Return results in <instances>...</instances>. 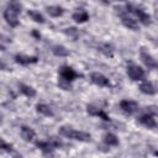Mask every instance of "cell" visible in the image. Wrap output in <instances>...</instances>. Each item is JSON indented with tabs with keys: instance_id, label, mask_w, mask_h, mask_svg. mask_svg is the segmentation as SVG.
<instances>
[{
	"instance_id": "obj_1",
	"label": "cell",
	"mask_w": 158,
	"mask_h": 158,
	"mask_svg": "<svg viewBox=\"0 0 158 158\" xmlns=\"http://www.w3.org/2000/svg\"><path fill=\"white\" fill-rule=\"evenodd\" d=\"M58 132L60 136L69 138V139H74V141H79V142H90L91 141V136L88 132L78 131L69 126H60Z\"/></svg>"
},
{
	"instance_id": "obj_2",
	"label": "cell",
	"mask_w": 158,
	"mask_h": 158,
	"mask_svg": "<svg viewBox=\"0 0 158 158\" xmlns=\"http://www.w3.org/2000/svg\"><path fill=\"white\" fill-rule=\"evenodd\" d=\"M36 147L38 149H41L43 153H52L56 148L60 147V141L59 139H56V138H51V139H46V141H36L35 142Z\"/></svg>"
},
{
	"instance_id": "obj_3",
	"label": "cell",
	"mask_w": 158,
	"mask_h": 158,
	"mask_svg": "<svg viewBox=\"0 0 158 158\" xmlns=\"http://www.w3.org/2000/svg\"><path fill=\"white\" fill-rule=\"evenodd\" d=\"M125 9H126L127 12H133V14L137 16L138 21H139L142 25H144V26L151 25V22H152V21H151V16H149L144 10H142L141 7H136V6L131 5V4H128Z\"/></svg>"
},
{
	"instance_id": "obj_4",
	"label": "cell",
	"mask_w": 158,
	"mask_h": 158,
	"mask_svg": "<svg viewBox=\"0 0 158 158\" xmlns=\"http://www.w3.org/2000/svg\"><path fill=\"white\" fill-rule=\"evenodd\" d=\"M126 73L128 75V78L133 81H142L144 79V69H142L139 65L137 64H128L126 67Z\"/></svg>"
},
{
	"instance_id": "obj_5",
	"label": "cell",
	"mask_w": 158,
	"mask_h": 158,
	"mask_svg": "<svg viewBox=\"0 0 158 158\" xmlns=\"http://www.w3.org/2000/svg\"><path fill=\"white\" fill-rule=\"evenodd\" d=\"M58 73H59V78H62V79H64L67 81H70V83L74 81L79 77V74L72 67H69V65H62L59 68Z\"/></svg>"
},
{
	"instance_id": "obj_6",
	"label": "cell",
	"mask_w": 158,
	"mask_h": 158,
	"mask_svg": "<svg viewBox=\"0 0 158 158\" xmlns=\"http://www.w3.org/2000/svg\"><path fill=\"white\" fill-rule=\"evenodd\" d=\"M2 16H4V20L6 21V23L10 27H17L19 26V14L12 11L11 9L6 7L2 12Z\"/></svg>"
},
{
	"instance_id": "obj_7",
	"label": "cell",
	"mask_w": 158,
	"mask_h": 158,
	"mask_svg": "<svg viewBox=\"0 0 158 158\" xmlns=\"http://www.w3.org/2000/svg\"><path fill=\"white\" fill-rule=\"evenodd\" d=\"M90 81L98 86H101V88L110 86V80L102 73H99V72H93L90 74Z\"/></svg>"
},
{
	"instance_id": "obj_8",
	"label": "cell",
	"mask_w": 158,
	"mask_h": 158,
	"mask_svg": "<svg viewBox=\"0 0 158 158\" xmlns=\"http://www.w3.org/2000/svg\"><path fill=\"white\" fill-rule=\"evenodd\" d=\"M120 109L126 114V115H133L138 110V104L133 100H121L120 101Z\"/></svg>"
},
{
	"instance_id": "obj_9",
	"label": "cell",
	"mask_w": 158,
	"mask_h": 158,
	"mask_svg": "<svg viewBox=\"0 0 158 158\" xmlns=\"http://www.w3.org/2000/svg\"><path fill=\"white\" fill-rule=\"evenodd\" d=\"M137 121H138L142 126H144V127H147V128H149V130H151V128H154V127L157 126V121H156L154 116L151 115V114H148V112H144V114H142L141 116H138Z\"/></svg>"
},
{
	"instance_id": "obj_10",
	"label": "cell",
	"mask_w": 158,
	"mask_h": 158,
	"mask_svg": "<svg viewBox=\"0 0 158 158\" xmlns=\"http://www.w3.org/2000/svg\"><path fill=\"white\" fill-rule=\"evenodd\" d=\"M139 58H141L142 63H143L148 69L157 68V65H158V62H157L148 52H146L144 49H141V52H139Z\"/></svg>"
},
{
	"instance_id": "obj_11",
	"label": "cell",
	"mask_w": 158,
	"mask_h": 158,
	"mask_svg": "<svg viewBox=\"0 0 158 158\" xmlns=\"http://www.w3.org/2000/svg\"><path fill=\"white\" fill-rule=\"evenodd\" d=\"M86 111H88V114H89L90 116H98L99 118H101V120H104V121H110V120H111L110 116H109L102 109L96 107V106H94V105H88V106H86Z\"/></svg>"
},
{
	"instance_id": "obj_12",
	"label": "cell",
	"mask_w": 158,
	"mask_h": 158,
	"mask_svg": "<svg viewBox=\"0 0 158 158\" xmlns=\"http://www.w3.org/2000/svg\"><path fill=\"white\" fill-rule=\"evenodd\" d=\"M139 91L146 95H156L158 93V86L154 85L152 81L142 80V83L139 84Z\"/></svg>"
},
{
	"instance_id": "obj_13",
	"label": "cell",
	"mask_w": 158,
	"mask_h": 158,
	"mask_svg": "<svg viewBox=\"0 0 158 158\" xmlns=\"http://www.w3.org/2000/svg\"><path fill=\"white\" fill-rule=\"evenodd\" d=\"M14 59H15V62L17 64H21V65H28V64H32V63H37L38 62V57H36V56L31 57V56L20 54V53L15 54Z\"/></svg>"
},
{
	"instance_id": "obj_14",
	"label": "cell",
	"mask_w": 158,
	"mask_h": 158,
	"mask_svg": "<svg viewBox=\"0 0 158 158\" xmlns=\"http://www.w3.org/2000/svg\"><path fill=\"white\" fill-rule=\"evenodd\" d=\"M19 91L25 95L26 98H30V99H33L36 98L37 93H36V89H33L31 85H27V84H23V83H19Z\"/></svg>"
},
{
	"instance_id": "obj_15",
	"label": "cell",
	"mask_w": 158,
	"mask_h": 158,
	"mask_svg": "<svg viewBox=\"0 0 158 158\" xmlns=\"http://www.w3.org/2000/svg\"><path fill=\"white\" fill-rule=\"evenodd\" d=\"M20 132H21V137H22L23 141H26V142H32V141L36 138V132H35V130L31 128V127H28V126H21Z\"/></svg>"
},
{
	"instance_id": "obj_16",
	"label": "cell",
	"mask_w": 158,
	"mask_h": 158,
	"mask_svg": "<svg viewBox=\"0 0 158 158\" xmlns=\"http://www.w3.org/2000/svg\"><path fill=\"white\" fill-rule=\"evenodd\" d=\"M121 23H122L126 28H128V30H132V31H138V30H139L138 22H137L135 19H132V17H130V16H127V15H125V16L121 17Z\"/></svg>"
},
{
	"instance_id": "obj_17",
	"label": "cell",
	"mask_w": 158,
	"mask_h": 158,
	"mask_svg": "<svg viewBox=\"0 0 158 158\" xmlns=\"http://www.w3.org/2000/svg\"><path fill=\"white\" fill-rule=\"evenodd\" d=\"M36 111L40 114V115H43V116H47V117H52L54 115L52 107L47 104H37L36 105Z\"/></svg>"
},
{
	"instance_id": "obj_18",
	"label": "cell",
	"mask_w": 158,
	"mask_h": 158,
	"mask_svg": "<svg viewBox=\"0 0 158 158\" xmlns=\"http://www.w3.org/2000/svg\"><path fill=\"white\" fill-rule=\"evenodd\" d=\"M98 51L100 52V53H102L104 56H106V57H109V58H112L114 57V47L111 46V44H109V43H100V44H98Z\"/></svg>"
},
{
	"instance_id": "obj_19",
	"label": "cell",
	"mask_w": 158,
	"mask_h": 158,
	"mask_svg": "<svg viewBox=\"0 0 158 158\" xmlns=\"http://www.w3.org/2000/svg\"><path fill=\"white\" fill-rule=\"evenodd\" d=\"M102 141L106 146H110V147H116L118 144V138L115 133H111V132H106L102 137Z\"/></svg>"
},
{
	"instance_id": "obj_20",
	"label": "cell",
	"mask_w": 158,
	"mask_h": 158,
	"mask_svg": "<svg viewBox=\"0 0 158 158\" xmlns=\"http://www.w3.org/2000/svg\"><path fill=\"white\" fill-rule=\"evenodd\" d=\"M46 11L52 17H59L64 14V9L62 6H58V5H49L46 7Z\"/></svg>"
},
{
	"instance_id": "obj_21",
	"label": "cell",
	"mask_w": 158,
	"mask_h": 158,
	"mask_svg": "<svg viewBox=\"0 0 158 158\" xmlns=\"http://www.w3.org/2000/svg\"><path fill=\"white\" fill-rule=\"evenodd\" d=\"M52 53H53L56 57H60V58L68 57V56L70 54L69 51L67 49V47H64L63 44H54V46L52 47Z\"/></svg>"
},
{
	"instance_id": "obj_22",
	"label": "cell",
	"mask_w": 158,
	"mask_h": 158,
	"mask_svg": "<svg viewBox=\"0 0 158 158\" xmlns=\"http://www.w3.org/2000/svg\"><path fill=\"white\" fill-rule=\"evenodd\" d=\"M72 19H73L77 23H84V22H86V21L89 20V14H88L86 11H84V10L77 11V12H74V14L72 15Z\"/></svg>"
},
{
	"instance_id": "obj_23",
	"label": "cell",
	"mask_w": 158,
	"mask_h": 158,
	"mask_svg": "<svg viewBox=\"0 0 158 158\" xmlns=\"http://www.w3.org/2000/svg\"><path fill=\"white\" fill-rule=\"evenodd\" d=\"M27 15L30 16L31 20H33L37 23H44V21H46L44 20V16L40 11H37V10H28L27 11Z\"/></svg>"
},
{
	"instance_id": "obj_24",
	"label": "cell",
	"mask_w": 158,
	"mask_h": 158,
	"mask_svg": "<svg viewBox=\"0 0 158 158\" xmlns=\"http://www.w3.org/2000/svg\"><path fill=\"white\" fill-rule=\"evenodd\" d=\"M7 7L11 9L12 11H15L16 14H21V11H22V5H21L20 0H9Z\"/></svg>"
},
{
	"instance_id": "obj_25",
	"label": "cell",
	"mask_w": 158,
	"mask_h": 158,
	"mask_svg": "<svg viewBox=\"0 0 158 158\" xmlns=\"http://www.w3.org/2000/svg\"><path fill=\"white\" fill-rule=\"evenodd\" d=\"M64 33H65L67 36L72 37L73 40H77L78 36H79V32H78V30H77L75 27H68V28H65V30H64Z\"/></svg>"
},
{
	"instance_id": "obj_26",
	"label": "cell",
	"mask_w": 158,
	"mask_h": 158,
	"mask_svg": "<svg viewBox=\"0 0 158 158\" xmlns=\"http://www.w3.org/2000/svg\"><path fill=\"white\" fill-rule=\"evenodd\" d=\"M58 86L60 88V89H63V90H70L72 89V83L70 81H67V80H64V79H62V78H59L58 79Z\"/></svg>"
},
{
	"instance_id": "obj_27",
	"label": "cell",
	"mask_w": 158,
	"mask_h": 158,
	"mask_svg": "<svg viewBox=\"0 0 158 158\" xmlns=\"http://www.w3.org/2000/svg\"><path fill=\"white\" fill-rule=\"evenodd\" d=\"M1 149L5 151V152H9V153H11V152L14 151V149H12V146L9 144L5 139H1Z\"/></svg>"
},
{
	"instance_id": "obj_28",
	"label": "cell",
	"mask_w": 158,
	"mask_h": 158,
	"mask_svg": "<svg viewBox=\"0 0 158 158\" xmlns=\"http://www.w3.org/2000/svg\"><path fill=\"white\" fill-rule=\"evenodd\" d=\"M146 112L156 116V115H158V107L157 106H148V107H146Z\"/></svg>"
},
{
	"instance_id": "obj_29",
	"label": "cell",
	"mask_w": 158,
	"mask_h": 158,
	"mask_svg": "<svg viewBox=\"0 0 158 158\" xmlns=\"http://www.w3.org/2000/svg\"><path fill=\"white\" fill-rule=\"evenodd\" d=\"M31 36H33L36 40H40V38H41V33H40L38 31H36V30H33V31L31 32Z\"/></svg>"
},
{
	"instance_id": "obj_30",
	"label": "cell",
	"mask_w": 158,
	"mask_h": 158,
	"mask_svg": "<svg viewBox=\"0 0 158 158\" xmlns=\"http://www.w3.org/2000/svg\"><path fill=\"white\" fill-rule=\"evenodd\" d=\"M117 1H120V2H123V1H126V0H117Z\"/></svg>"
},
{
	"instance_id": "obj_31",
	"label": "cell",
	"mask_w": 158,
	"mask_h": 158,
	"mask_svg": "<svg viewBox=\"0 0 158 158\" xmlns=\"http://www.w3.org/2000/svg\"><path fill=\"white\" fill-rule=\"evenodd\" d=\"M157 69H158V65H157Z\"/></svg>"
}]
</instances>
